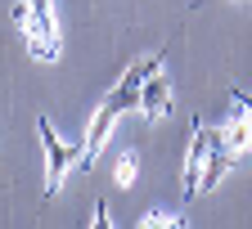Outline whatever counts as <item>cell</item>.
<instances>
[{"label": "cell", "mask_w": 252, "mask_h": 229, "mask_svg": "<svg viewBox=\"0 0 252 229\" xmlns=\"http://www.w3.org/2000/svg\"><path fill=\"white\" fill-rule=\"evenodd\" d=\"M140 229H185V220L180 216H162V211H149L140 220Z\"/></svg>", "instance_id": "8"}, {"label": "cell", "mask_w": 252, "mask_h": 229, "mask_svg": "<svg viewBox=\"0 0 252 229\" xmlns=\"http://www.w3.org/2000/svg\"><path fill=\"white\" fill-rule=\"evenodd\" d=\"M90 229H113V216H108V202H104V198L94 202V220H90Z\"/></svg>", "instance_id": "10"}, {"label": "cell", "mask_w": 252, "mask_h": 229, "mask_svg": "<svg viewBox=\"0 0 252 229\" xmlns=\"http://www.w3.org/2000/svg\"><path fill=\"white\" fill-rule=\"evenodd\" d=\"M140 113H144L149 121H158V117L171 113V86H167L162 72H149V81H144V90H140Z\"/></svg>", "instance_id": "5"}, {"label": "cell", "mask_w": 252, "mask_h": 229, "mask_svg": "<svg viewBox=\"0 0 252 229\" xmlns=\"http://www.w3.org/2000/svg\"><path fill=\"white\" fill-rule=\"evenodd\" d=\"M131 180H135V153H122V157H117V184L126 189Z\"/></svg>", "instance_id": "9"}, {"label": "cell", "mask_w": 252, "mask_h": 229, "mask_svg": "<svg viewBox=\"0 0 252 229\" xmlns=\"http://www.w3.org/2000/svg\"><path fill=\"white\" fill-rule=\"evenodd\" d=\"M220 135H225V144H230V153L239 157V153H248L252 148V117L248 113H239L230 126H220Z\"/></svg>", "instance_id": "7"}, {"label": "cell", "mask_w": 252, "mask_h": 229, "mask_svg": "<svg viewBox=\"0 0 252 229\" xmlns=\"http://www.w3.org/2000/svg\"><path fill=\"white\" fill-rule=\"evenodd\" d=\"M207 153H212V126H198L194 121V130H189V157H185V184H180L185 198H198V193H203Z\"/></svg>", "instance_id": "4"}, {"label": "cell", "mask_w": 252, "mask_h": 229, "mask_svg": "<svg viewBox=\"0 0 252 229\" xmlns=\"http://www.w3.org/2000/svg\"><path fill=\"white\" fill-rule=\"evenodd\" d=\"M36 135L45 144V202H50L54 193H59V184H63V175H68L72 167H81V148L77 144H63L54 135L50 117H36Z\"/></svg>", "instance_id": "2"}, {"label": "cell", "mask_w": 252, "mask_h": 229, "mask_svg": "<svg viewBox=\"0 0 252 229\" xmlns=\"http://www.w3.org/2000/svg\"><path fill=\"white\" fill-rule=\"evenodd\" d=\"M158 68H162V58H158V54H144V58L131 63L126 77L108 90V99L99 104V113H94V121H90V135H86V144H81V167H90V162L104 153V144H108V135H113L117 117H122L126 108H140V90H144L149 72H158Z\"/></svg>", "instance_id": "1"}, {"label": "cell", "mask_w": 252, "mask_h": 229, "mask_svg": "<svg viewBox=\"0 0 252 229\" xmlns=\"http://www.w3.org/2000/svg\"><path fill=\"white\" fill-rule=\"evenodd\" d=\"M27 50L36 54L41 63L59 58V27H54V0H27Z\"/></svg>", "instance_id": "3"}, {"label": "cell", "mask_w": 252, "mask_h": 229, "mask_svg": "<svg viewBox=\"0 0 252 229\" xmlns=\"http://www.w3.org/2000/svg\"><path fill=\"white\" fill-rule=\"evenodd\" d=\"M230 162H234V153H230L225 135H220V130H212V153H207V175H203V193H212L220 180H225Z\"/></svg>", "instance_id": "6"}]
</instances>
